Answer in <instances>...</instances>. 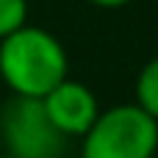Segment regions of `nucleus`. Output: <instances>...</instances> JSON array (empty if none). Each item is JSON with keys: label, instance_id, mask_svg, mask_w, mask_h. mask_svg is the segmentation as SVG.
<instances>
[{"label": "nucleus", "instance_id": "nucleus-3", "mask_svg": "<svg viewBox=\"0 0 158 158\" xmlns=\"http://www.w3.org/2000/svg\"><path fill=\"white\" fill-rule=\"evenodd\" d=\"M0 142L11 158H61L69 139L50 122L42 97L11 94L0 108Z\"/></svg>", "mask_w": 158, "mask_h": 158}, {"label": "nucleus", "instance_id": "nucleus-2", "mask_svg": "<svg viewBox=\"0 0 158 158\" xmlns=\"http://www.w3.org/2000/svg\"><path fill=\"white\" fill-rule=\"evenodd\" d=\"M158 153V119L136 103L97 114L81 136V158H153Z\"/></svg>", "mask_w": 158, "mask_h": 158}, {"label": "nucleus", "instance_id": "nucleus-1", "mask_svg": "<svg viewBox=\"0 0 158 158\" xmlns=\"http://www.w3.org/2000/svg\"><path fill=\"white\" fill-rule=\"evenodd\" d=\"M69 75V56L64 44L39 25H22L0 39V78L11 94L44 97Z\"/></svg>", "mask_w": 158, "mask_h": 158}, {"label": "nucleus", "instance_id": "nucleus-5", "mask_svg": "<svg viewBox=\"0 0 158 158\" xmlns=\"http://www.w3.org/2000/svg\"><path fill=\"white\" fill-rule=\"evenodd\" d=\"M136 106L158 119V56L142 67L136 78Z\"/></svg>", "mask_w": 158, "mask_h": 158}, {"label": "nucleus", "instance_id": "nucleus-4", "mask_svg": "<svg viewBox=\"0 0 158 158\" xmlns=\"http://www.w3.org/2000/svg\"><path fill=\"white\" fill-rule=\"evenodd\" d=\"M42 103H44L50 122L67 139H81L100 114V103H97L94 92L81 81H72L69 75L61 83H56L42 97Z\"/></svg>", "mask_w": 158, "mask_h": 158}, {"label": "nucleus", "instance_id": "nucleus-8", "mask_svg": "<svg viewBox=\"0 0 158 158\" xmlns=\"http://www.w3.org/2000/svg\"><path fill=\"white\" fill-rule=\"evenodd\" d=\"M0 158H11V156H6V153H0Z\"/></svg>", "mask_w": 158, "mask_h": 158}, {"label": "nucleus", "instance_id": "nucleus-7", "mask_svg": "<svg viewBox=\"0 0 158 158\" xmlns=\"http://www.w3.org/2000/svg\"><path fill=\"white\" fill-rule=\"evenodd\" d=\"M92 6H97V8H122V6H128L131 0H89Z\"/></svg>", "mask_w": 158, "mask_h": 158}, {"label": "nucleus", "instance_id": "nucleus-6", "mask_svg": "<svg viewBox=\"0 0 158 158\" xmlns=\"http://www.w3.org/2000/svg\"><path fill=\"white\" fill-rule=\"evenodd\" d=\"M28 22V0H0V39Z\"/></svg>", "mask_w": 158, "mask_h": 158}]
</instances>
